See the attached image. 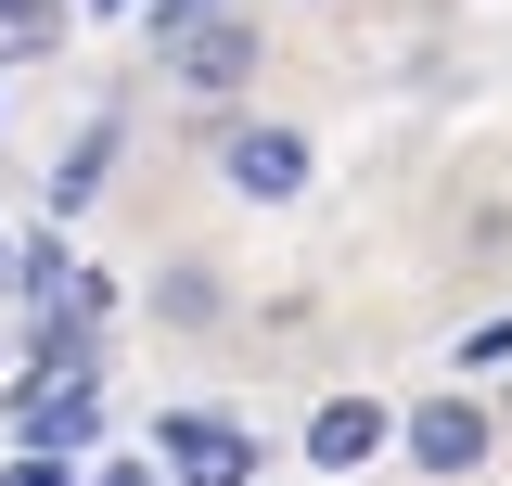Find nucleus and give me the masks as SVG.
I'll use <instances>...</instances> for the list:
<instances>
[{"instance_id": "nucleus-8", "label": "nucleus", "mask_w": 512, "mask_h": 486, "mask_svg": "<svg viewBox=\"0 0 512 486\" xmlns=\"http://www.w3.org/2000/svg\"><path fill=\"white\" fill-rule=\"evenodd\" d=\"M0 486H77V474H64V448H13V474H0Z\"/></svg>"}, {"instance_id": "nucleus-2", "label": "nucleus", "mask_w": 512, "mask_h": 486, "mask_svg": "<svg viewBox=\"0 0 512 486\" xmlns=\"http://www.w3.org/2000/svg\"><path fill=\"white\" fill-rule=\"evenodd\" d=\"M218 180L244 192V205H282V192H308V141L295 128H231L218 141Z\"/></svg>"}, {"instance_id": "nucleus-7", "label": "nucleus", "mask_w": 512, "mask_h": 486, "mask_svg": "<svg viewBox=\"0 0 512 486\" xmlns=\"http://www.w3.org/2000/svg\"><path fill=\"white\" fill-rule=\"evenodd\" d=\"M205 26H218V0H154V39H167V52H180V39H205Z\"/></svg>"}, {"instance_id": "nucleus-3", "label": "nucleus", "mask_w": 512, "mask_h": 486, "mask_svg": "<svg viewBox=\"0 0 512 486\" xmlns=\"http://www.w3.org/2000/svg\"><path fill=\"white\" fill-rule=\"evenodd\" d=\"M410 461H423V474H474V461H487V410H474V397H423V410H410Z\"/></svg>"}, {"instance_id": "nucleus-1", "label": "nucleus", "mask_w": 512, "mask_h": 486, "mask_svg": "<svg viewBox=\"0 0 512 486\" xmlns=\"http://www.w3.org/2000/svg\"><path fill=\"white\" fill-rule=\"evenodd\" d=\"M154 461L180 486H256V435L218 423V410H167V423H154Z\"/></svg>"}, {"instance_id": "nucleus-10", "label": "nucleus", "mask_w": 512, "mask_h": 486, "mask_svg": "<svg viewBox=\"0 0 512 486\" xmlns=\"http://www.w3.org/2000/svg\"><path fill=\"white\" fill-rule=\"evenodd\" d=\"M103 13H128V0H103Z\"/></svg>"}, {"instance_id": "nucleus-9", "label": "nucleus", "mask_w": 512, "mask_h": 486, "mask_svg": "<svg viewBox=\"0 0 512 486\" xmlns=\"http://www.w3.org/2000/svg\"><path fill=\"white\" fill-rule=\"evenodd\" d=\"M39 26H52L39 0H0V39H39Z\"/></svg>"}, {"instance_id": "nucleus-5", "label": "nucleus", "mask_w": 512, "mask_h": 486, "mask_svg": "<svg viewBox=\"0 0 512 486\" xmlns=\"http://www.w3.org/2000/svg\"><path fill=\"white\" fill-rule=\"evenodd\" d=\"M180 77H192V90H244V77H256V26L218 13L205 39H180Z\"/></svg>"}, {"instance_id": "nucleus-4", "label": "nucleus", "mask_w": 512, "mask_h": 486, "mask_svg": "<svg viewBox=\"0 0 512 486\" xmlns=\"http://www.w3.org/2000/svg\"><path fill=\"white\" fill-rule=\"evenodd\" d=\"M384 435H397V423H384V397H320V410H308V461H320V474H359Z\"/></svg>"}, {"instance_id": "nucleus-6", "label": "nucleus", "mask_w": 512, "mask_h": 486, "mask_svg": "<svg viewBox=\"0 0 512 486\" xmlns=\"http://www.w3.org/2000/svg\"><path fill=\"white\" fill-rule=\"evenodd\" d=\"M103 154H116V116L90 128V141H77V154H64V180H52V205H90V180H103Z\"/></svg>"}]
</instances>
